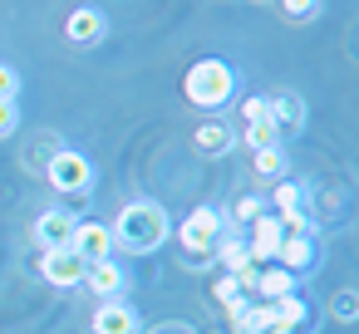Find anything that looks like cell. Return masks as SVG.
Segmentation results:
<instances>
[{
	"label": "cell",
	"instance_id": "1",
	"mask_svg": "<svg viewBox=\"0 0 359 334\" xmlns=\"http://www.w3.org/2000/svg\"><path fill=\"white\" fill-rule=\"evenodd\" d=\"M109 231H114V246H123V251H133V256H148V251H158V246L168 241L172 221H168V211H163L158 202H128Z\"/></svg>",
	"mask_w": 359,
	"mask_h": 334
},
{
	"label": "cell",
	"instance_id": "2",
	"mask_svg": "<svg viewBox=\"0 0 359 334\" xmlns=\"http://www.w3.org/2000/svg\"><path fill=\"white\" fill-rule=\"evenodd\" d=\"M231 89H236V79H231V69H226L222 60H202V64H192L187 79H182V94H187V104H197V109H222V104L231 99Z\"/></svg>",
	"mask_w": 359,
	"mask_h": 334
},
{
	"label": "cell",
	"instance_id": "3",
	"mask_svg": "<svg viewBox=\"0 0 359 334\" xmlns=\"http://www.w3.org/2000/svg\"><path fill=\"white\" fill-rule=\"evenodd\" d=\"M45 177H50V187H60V192H89V182H94V167H89V158H79V153L60 148V153L50 158Z\"/></svg>",
	"mask_w": 359,
	"mask_h": 334
},
{
	"label": "cell",
	"instance_id": "4",
	"mask_svg": "<svg viewBox=\"0 0 359 334\" xmlns=\"http://www.w3.org/2000/svg\"><path fill=\"white\" fill-rule=\"evenodd\" d=\"M266 113H271V123H276L280 143H285V138H295V133L305 128V99H300L295 89H276V94H266Z\"/></svg>",
	"mask_w": 359,
	"mask_h": 334
},
{
	"label": "cell",
	"instance_id": "5",
	"mask_svg": "<svg viewBox=\"0 0 359 334\" xmlns=\"http://www.w3.org/2000/svg\"><path fill=\"white\" fill-rule=\"evenodd\" d=\"M182 251H192V256H207L212 246H217V236H222V211H212V207H197L187 221H182Z\"/></svg>",
	"mask_w": 359,
	"mask_h": 334
},
{
	"label": "cell",
	"instance_id": "6",
	"mask_svg": "<svg viewBox=\"0 0 359 334\" xmlns=\"http://www.w3.org/2000/svg\"><path fill=\"white\" fill-rule=\"evenodd\" d=\"M69 251H74L79 260H89V265H94V260H109V256H114V231H109L104 221H79Z\"/></svg>",
	"mask_w": 359,
	"mask_h": 334
},
{
	"label": "cell",
	"instance_id": "7",
	"mask_svg": "<svg viewBox=\"0 0 359 334\" xmlns=\"http://www.w3.org/2000/svg\"><path fill=\"white\" fill-rule=\"evenodd\" d=\"M40 270H45V280H50V285L69 290V285H84V270H89V260H79V256L65 246V251H45Z\"/></svg>",
	"mask_w": 359,
	"mask_h": 334
},
{
	"label": "cell",
	"instance_id": "8",
	"mask_svg": "<svg viewBox=\"0 0 359 334\" xmlns=\"http://www.w3.org/2000/svg\"><path fill=\"white\" fill-rule=\"evenodd\" d=\"M74 216L69 211H40L35 216V241H40V251H65L69 241H74Z\"/></svg>",
	"mask_w": 359,
	"mask_h": 334
},
{
	"label": "cell",
	"instance_id": "9",
	"mask_svg": "<svg viewBox=\"0 0 359 334\" xmlns=\"http://www.w3.org/2000/svg\"><path fill=\"white\" fill-rule=\"evenodd\" d=\"M94 334H138V309L123 300H104L94 309Z\"/></svg>",
	"mask_w": 359,
	"mask_h": 334
},
{
	"label": "cell",
	"instance_id": "10",
	"mask_svg": "<svg viewBox=\"0 0 359 334\" xmlns=\"http://www.w3.org/2000/svg\"><path fill=\"white\" fill-rule=\"evenodd\" d=\"M276 260H280V270H290V275L310 270V260H315V236H280Z\"/></svg>",
	"mask_w": 359,
	"mask_h": 334
},
{
	"label": "cell",
	"instance_id": "11",
	"mask_svg": "<svg viewBox=\"0 0 359 334\" xmlns=\"http://www.w3.org/2000/svg\"><path fill=\"white\" fill-rule=\"evenodd\" d=\"M84 285H89L99 300H118V290H123V265H114V256H109V260H94V265L84 270Z\"/></svg>",
	"mask_w": 359,
	"mask_h": 334
},
{
	"label": "cell",
	"instance_id": "12",
	"mask_svg": "<svg viewBox=\"0 0 359 334\" xmlns=\"http://www.w3.org/2000/svg\"><path fill=\"white\" fill-rule=\"evenodd\" d=\"M65 35H69L74 45H99V40H104V15H99L94 6H79V11L69 15Z\"/></svg>",
	"mask_w": 359,
	"mask_h": 334
},
{
	"label": "cell",
	"instance_id": "13",
	"mask_svg": "<svg viewBox=\"0 0 359 334\" xmlns=\"http://www.w3.org/2000/svg\"><path fill=\"white\" fill-rule=\"evenodd\" d=\"M276 246H280V221L256 216L251 221V260H276Z\"/></svg>",
	"mask_w": 359,
	"mask_h": 334
},
{
	"label": "cell",
	"instance_id": "14",
	"mask_svg": "<svg viewBox=\"0 0 359 334\" xmlns=\"http://www.w3.org/2000/svg\"><path fill=\"white\" fill-rule=\"evenodd\" d=\"M251 290L261 295V305H271V300L295 295V275H290V270H280V265H271V270H261V275H256V285H251Z\"/></svg>",
	"mask_w": 359,
	"mask_h": 334
},
{
	"label": "cell",
	"instance_id": "15",
	"mask_svg": "<svg viewBox=\"0 0 359 334\" xmlns=\"http://www.w3.org/2000/svg\"><path fill=\"white\" fill-rule=\"evenodd\" d=\"M271 319L285 324V329H305L310 324V305L300 295H285V300H271Z\"/></svg>",
	"mask_w": 359,
	"mask_h": 334
},
{
	"label": "cell",
	"instance_id": "16",
	"mask_svg": "<svg viewBox=\"0 0 359 334\" xmlns=\"http://www.w3.org/2000/svg\"><path fill=\"white\" fill-rule=\"evenodd\" d=\"M231 143H236V138H231V128H226V123H217V118H207V123L197 128V148H202L207 158H222Z\"/></svg>",
	"mask_w": 359,
	"mask_h": 334
},
{
	"label": "cell",
	"instance_id": "17",
	"mask_svg": "<svg viewBox=\"0 0 359 334\" xmlns=\"http://www.w3.org/2000/svg\"><path fill=\"white\" fill-rule=\"evenodd\" d=\"M246 148H256V153H266V148H280V133H276V123L266 118V123H246Z\"/></svg>",
	"mask_w": 359,
	"mask_h": 334
},
{
	"label": "cell",
	"instance_id": "18",
	"mask_svg": "<svg viewBox=\"0 0 359 334\" xmlns=\"http://www.w3.org/2000/svg\"><path fill=\"white\" fill-rule=\"evenodd\" d=\"M256 172L280 182V177H285V153H280V148H266V153H256Z\"/></svg>",
	"mask_w": 359,
	"mask_h": 334
},
{
	"label": "cell",
	"instance_id": "19",
	"mask_svg": "<svg viewBox=\"0 0 359 334\" xmlns=\"http://www.w3.org/2000/svg\"><path fill=\"white\" fill-rule=\"evenodd\" d=\"M271 202H276V211H295V207L305 202V192H300L295 182H285V177H280V187L271 192Z\"/></svg>",
	"mask_w": 359,
	"mask_h": 334
},
{
	"label": "cell",
	"instance_id": "20",
	"mask_svg": "<svg viewBox=\"0 0 359 334\" xmlns=\"http://www.w3.org/2000/svg\"><path fill=\"white\" fill-rule=\"evenodd\" d=\"M231 216H236L241 226H251L256 216H266V202H261V197H241V202L231 207Z\"/></svg>",
	"mask_w": 359,
	"mask_h": 334
},
{
	"label": "cell",
	"instance_id": "21",
	"mask_svg": "<svg viewBox=\"0 0 359 334\" xmlns=\"http://www.w3.org/2000/svg\"><path fill=\"white\" fill-rule=\"evenodd\" d=\"M15 94H20V74L11 64H0V104H15Z\"/></svg>",
	"mask_w": 359,
	"mask_h": 334
},
{
	"label": "cell",
	"instance_id": "22",
	"mask_svg": "<svg viewBox=\"0 0 359 334\" xmlns=\"http://www.w3.org/2000/svg\"><path fill=\"white\" fill-rule=\"evenodd\" d=\"M285 15L290 20H315L320 15V0H285Z\"/></svg>",
	"mask_w": 359,
	"mask_h": 334
},
{
	"label": "cell",
	"instance_id": "23",
	"mask_svg": "<svg viewBox=\"0 0 359 334\" xmlns=\"http://www.w3.org/2000/svg\"><path fill=\"white\" fill-rule=\"evenodd\" d=\"M241 118H246V123H266V118H271V113H266V94L246 99V104H241Z\"/></svg>",
	"mask_w": 359,
	"mask_h": 334
},
{
	"label": "cell",
	"instance_id": "24",
	"mask_svg": "<svg viewBox=\"0 0 359 334\" xmlns=\"http://www.w3.org/2000/svg\"><path fill=\"white\" fill-rule=\"evenodd\" d=\"M20 128V109L15 104H0V138H11Z\"/></svg>",
	"mask_w": 359,
	"mask_h": 334
},
{
	"label": "cell",
	"instance_id": "25",
	"mask_svg": "<svg viewBox=\"0 0 359 334\" xmlns=\"http://www.w3.org/2000/svg\"><path fill=\"white\" fill-rule=\"evenodd\" d=\"M241 295H246V290H241V280H236V275H226V280L217 285V300H222V305H231V300H241Z\"/></svg>",
	"mask_w": 359,
	"mask_h": 334
},
{
	"label": "cell",
	"instance_id": "26",
	"mask_svg": "<svg viewBox=\"0 0 359 334\" xmlns=\"http://www.w3.org/2000/svg\"><path fill=\"white\" fill-rule=\"evenodd\" d=\"M334 314L339 319H354V290H339L334 295Z\"/></svg>",
	"mask_w": 359,
	"mask_h": 334
},
{
	"label": "cell",
	"instance_id": "27",
	"mask_svg": "<svg viewBox=\"0 0 359 334\" xmlns=\"http://www.w3.org/2000/svg\"><path fill=\"white\" fill-rule=\"evenodd\" d=\"M256 334H295V329H285V324H276V319H271V324H266V329H256Z\"/></svg>",
	"mask_w": 359,
	"mask_h": 334
}]
</instances>
